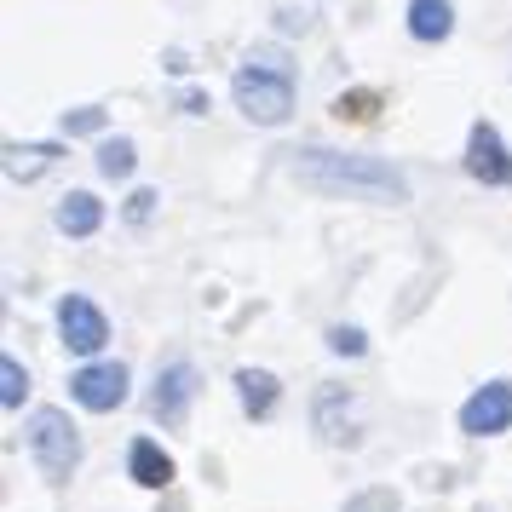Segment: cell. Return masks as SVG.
<instances>
[{
    "instance_id": "1",
    "label": "cell",
    "mask_w": 512,
    "mask_h": 512,
    "mask_svg": "<svg viewBox=\"0 0 512 512\" xmlns=\"http://www.w3.org/2000/svg\"><path fill=\"white\" fill-rule=\"evenodd\" d=\"M305 179H317L328 190H357V196H380V202H403V179L392 167L374 162H346V156H328V150H305L300 162Z\"/></svg>"
},
{
    "instance_id": "2",
    "label": "cell",
    "mask_w": 512,
    "mask_h": 512,
    "mask_svg": "<svg viewBox=\"0 0 512 512\" xmlns=\"http://www.w3.org/2000/svg\"><path fill=\"white\" fill-rule=\"evenodd\" d=\"M231 93H236V104H242V116L248 121H265V127H277L288 110H294V81L282 70H236V81H231Z\"/></svg>"
},
{
    "instance_id": "3",
    "label": "cell",
    "mask_w": 512,
    "mask_h": 512,
    "mask_svg": "<svg viewBox=\"0 0 512 512\" xmlns=\"http://www.w3.org/2000/svg\"><path fill=\"white\" fill-rule=\"evenodd\" d=\"M29 455L41 461L47 478H70L75 461H81V438H75V426L64 409H41V415L29 420Z\"/></svg>"
},
{
    "instance_id": "4",
    "label": "cell",
    "mask_w": 512,
    "mask_h": 512,
    "mask_svg": "<svg viewBox=\"0 0 512 512\" xmlns=\"http://www.w3.org/2000/svg\"><path fill=\"white\" fill-rule=\"evenodd\" d=\"M70 386H75V403H81V409H93V415L127 403V369H121V363H93V369L75 374Z\"/></svg>"
},
{
    "instance_id": "5",
    "label": "cell",
    "mask_w": 512,
    "mask_h": 512,
    "mask_svg": "<svg viewBox=\"0 0 512 512\" xmlns=\"http://www.w3.org/2000/svg\"><path fill=\"white\" fill-rule=\"evenodd\" d=\"M512 426V386H484L478 397H466L461 409V432H472V438H489V432H507Z\"/></svg>"
},
{
    "instance_id": "6",
    "label": "cell",
    "mask_w": 512,
    "mask_h": 512,
    "mask_svg": "<svg viewBox=\"0 0 512 512\" xmlns=\"http://www.w3.org/2000/svg\"><path fill=\"white\" fill-rule=\"evenodd\" d=\"M58 328H64L70 351H98L104 340H110V323H104V311H98L93 300H81V294H70V300L58 305Z\"/></svg>"
},
{
    "instance_id": "7",
    "label": "cell",
    "mask_w": 512,
    "mask_h": 512,
    "mask_svg": "<svg viewBox=\"0 0 512 512\" xmlns=\"http://www.w3.org/2000/svg\"><path fill=\"white\" fill-rule=\"evenodd\" d=\"M466 167H472V179H484V185H512V162L507 150H501V133L495 127H472V144H466Z\"/></svg>"
},
{
    "instance_id": "8",
    "label": "cell",
    "mask_w": 512,
    "mask_h": 512,
    "mask_svg": "<svg viewBox=\"0 0 512 512\" xmlns=\"http://www.w3.org/2000/svg\"><path fill=\"white\" fill-rule=\"evenodd\" d=\"M190 397H196V369H190V363H173V369L156 380V397H150V409H156L162 420H179Z\"/></svg>"
},
{
    "instance_id": "9",
    "label": "cell",
    "mask_w": 512,
    "mask_h": 512,
    "mask_svg": "<svg viewBox=\"0 0 512 512\" xmlns=\"http://www.w3.org/2000/svg\"><path fill=\"white\" fill-rule=\"evenodd\" d=\"M449 29H455L449 0H409V35L415 41H443Z\"/></svg>"
},
{
    "instance_id": "10",
    "label": "cell",
    "mask_w": 512,
    "mask_h": 512,
    "mask_svg": "<svg viewBox=\"0 0 512 512\" xmlns=\"http://www.w3.org/2000/svg\"><path fill=\"white\" fill-rule=\"evenodd\" d=\"M58 162V144H6V179H41Z\"/></svg>"
},
{
    "instance_id": "11",
    "label": "cell",
    "mask_w": 512,
    "mask_h": 512,
    "mask_svg": "<svg viewBox=\"0 0 512 512\" xmlns=\"http://www.w3.org/2000/svg\"><path fill=\"white\" fill-rule=\"evenodd\" d=\"M98 219H104L98 196L75 190V196H64V208H58V231H70V236H93V231H98Z\"/></svg>"
},
{
    "instance_id": "12",
    "label": "cell",
    "mask_w": 512,
    "mask_h": 512,
    "mask_svg": "<svg viewBox=\"0 0 512 512\" xmlns=\"http://www.w3.org/2000/svg\"><path fill=\"white\" fill-rule=\"evenodd\" d=\"M127 466H133V478H139L144 489H162L167 478H173V461H167V455L156 449V443H133Z\"/></svg>"
},
{
    "instance_id": "13",
    "label": "cell",
    "mask_w": 512,
    "mask_h": 512,
    "mask_svg": "<svg viewBox=\"0 0 512 512\" xmlns=\"http://www.w3.org/2000/svg\"><path fill=\"white\" fill-rule=\"evenodd\" d=\"M236 386H242V403H248V415H265L271 403H277V380L259 369H242L236 374Z\"/></svg>"
},
{
    "instance_id": "14",
    "label": "cell",
    "mask_w": 512,
    "mask_h": 512,
    "mask_svg": "<svg viewBox=\"0 0 512 512\" xmlns=\"http://www.w3.org/2000/svg\"><path fill=\"white\" fill-rule=\"evenodd\" d=\"M98 173H104V179H127V173H133V144L127 139L98 144Z\"/></svg>"
},
{
    "instance_id": "15",
    "label": "cell",
    "mask_w": 512,
    "mask_h": 512,
    "mask_svg": "<svg viewBox=\"0 0 512 512\" xmlns=\"http://www.w3.org/2000/svg\"><path fill=\"white\" fill-rule=\"evenodd\" d=\"M24 392H29L24 369H18V363L6 357V363H0V403H6V409H18V403H24Z\"/></svg>"
},
{
    "instance_id": "16",
    "label": "cell",
    "mask_w": 512,
    "mask_h": 512,
    "mask_svg": "<svg viewBox=\"0 0 512 512\" xmlns=\"http://www.w3.org/2000/svg\"><path fill=\"white\" fill-rule=\"evenodd\" d=\"M334 116H351V121H369L374 116V93H351L334 104Z\"/></svg>"
},
{
    "instance_id": "17",
    "label": "cell",
    "mask_w": 512,
    "mask_h": 512,
    "mask_svg": "<svg viewBox=\"0 0 512 512\" xmlns=\"http://www.w3.org/2000/svg\"><path fill=\"white\" fill-rule=\"evenodd\" d=\"M328 346L340 351V357H357V351H363V334H357V328H334V334H328Z\"/></svg>"
},
{
    "instance_id": "18",
    "label": "cell",
    "mask_w": 512,
    "mask_h": 512,
    "mask_svg": "<svg viewBox=\"0 0 512 512\" xmlns=\"http://www.w3.org/2000/svg\"><path fill=\"white\" fill-rule=\"evenodd\" d=\"M98 121H104L98 110H75V116H64V127H70V133H93Z\"/></svg>"
},
{
    "instance_id": "19",
    "label": "cell",
    "mask_w": 512,
    "mask_h": 512,
    "mask_svg": "<svg viewBox=\"0 0 512 512\" xmlns=\"http://www.w3.org/2000/svg\"><path fill=\"white\" fill-rule=\"evenodd\" d=\"M150 202H156V190H139V196H133V208H127V213H133V219H150Z\"/></svg>"
}]
</instances>
